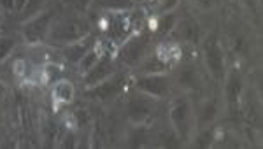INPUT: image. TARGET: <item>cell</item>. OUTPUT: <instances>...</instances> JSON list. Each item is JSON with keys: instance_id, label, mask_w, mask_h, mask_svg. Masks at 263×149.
Listing matches in <instances>:
<instances>
[{"instance_id": "1", "label": "cell", "mask_w": 263, "mask_h": 149, "mask_svg": "<svg viewBox=\"0 0 263 149\" xmlns=\"http://www.w3.org/2000/svg\"><path fill=\"white\" fill-rule=\"evenodd\" d=\"M168 126L181 139L182 144H190V140L197 132V119H195V104L188 93H182V95L171 99Z\"/></svg>"}, {"instance_id": "2", "label": "cell", "mask_w": 263, "mask_h": 149, "mask_svg": "<svg viewBox=\"0 0 263 149\" xmlns=\"http://www.w3.org/2000/svg\"><path fill=\"white\" fill-rule=\"evenodd\" d=\"M198 51L202 54V65L205 69L207 78L214 84H221L228 70V63L227 48L223 46V41L218 35V32H207L200 46H198Z\"/></svg>"}, {"instance_id": "3", "label": "cell", "mask_w": 263, "mask_h": 149, "mask_svg": "<svg viewBox=\"0 0 263 149\" xmlns=\"http://www.w3.org/2000/svg\"><path fill=\"white\" fill-rule=\"evenodd\" d=\"M91 35V23L83 14H67L63 18H54L51 25L48 42L57 46H67Z\"/></svg>"}, {"instance_id": "4", "label": "cell", "mask_w": 263, "mask_h": 149, "mask_svg": "<svg viewBox=\"0 0 263 149\" xmlns=\"http://www.w3.org/2000/svg\"><path fill=\"white\" fill-rule=\"evenodd\" d=\"M153 49L151 33L147 32H134L125 42H121L116 48V60L123 65L135 69L147 53Z\"/></svg>"}, {"instance_id": "5", "label": "cell", "mask_w": 263, "mask_h": 149, "mask_svg": "<svg viewBox=\"0 0 263 149\" xmlns=\"http://www.w3.org/2000/svg\"><path fill=\"white\" fill-rule=\"evenodd\" d=\"M135 91L153 97L156 100L168 99L172 95L174 81L171 72H151V74H135L132 79Z\"/></svg>"}, {"instance_id": "6", "label": "cell", "mask_w": 263, "mask_h": 149, "mask_svg": "<svg viewBox=\"0 0 263 149\" xmlns=\"http://www.w3.org/2000/svg\"><path fill=\"white\" fill-rule=\"evenodd\" d=\"M54 18H57L54 11L46 7L39 14L25 20L23 23H21V30H20L25 44L30 46V48H35V46H42L44 42H48L49 30H51V25H53Z\"/></svg>"}, {"instance_id": "7", "label": "cell", "mask_w": 263, "mask_h": 149, "mask_svg": "<svg viewBox=\"0 0 263 149\" xmlns=\"http://www.w3.org/2000/svg\"><path fill=\"white\" fill-rule=\"evenodd\" d=\"M172 81L174 86L179 88L182 93H200L203 86H205V76L202 72V67L198 63H195L193 60L190 62H181L177 63L176 67L172 69Z\"/></svg>"}, {"instance_id": "8", "label": "cell", "mask_w": 263, "mask_h": 149, "mask_svg": "<svg viewBox=\"0 0 263 149\" xmlns=\"http://www.w3.org/2000/svg\"><path fill=\"white\" fill-rule=\"evenodd\" d=\"M205 33L207 30L203 28L200 18H197V16H182V18H177L176 25L172 27L171 33L167 37L179 42L181 46H192V48L198 49Z\"/></svg>"}, {"instance_id": "9", "label": "cell", "mask_w": 263, "mask_h": 149, "mask_svg": "<svg viewBox=\"0 0 263 149\" xmlns=\"http://www.w3.org/2000/svg\"><path fill=\"white\" fill-rule=\"evenodd\" d=\"M132 78L126 72H116L114 76H111L109 79L102 81V83L95 84V86L84 88L83 95L84 99L91 100V102H109L114 100L125 91L126 83H128Z\"/></svg>"}, {"instance_id": "10", "label": "cell", "mask_w": 263, "mask_h": 149, "mask_svg": "<svg viewBox=\"0 0 263 149\" xmlns=\"http://www.w3.org/2000/svg\"><path fill=\"white\" fill-rule=\"evenodd\" d=\"M158 102L153 97L144 95L141 91H134L126 99V118L134 126H144L153 118Z\"/></svg>"}, {"instance_id": "11", "label": "cell", "mask_w": 263, "mask_h": 149, "mask_svg": "<svg viewBox=\"0 0 263 149\" xmlns=\"http://www.w3.org/2000/svg\"><path fill=\"white\" fill-rule=\"evenodd\" d=\"M221 84H223L221 97H223L224 109H227L228 113H232V110H240L239 104L244 95L246 84H244V78L239 72V69H228Z\"/></svg>"}, {"instance_id": "12", "label": "cell", "mask_w": 263, "mask_h": 149, "mask_svg": "<svg viewBox=\"0 0 263 149\" xmlns=\"http://www.w3.org/2000/svg\"><path fill=\"white\" fill-rule=\"evenodd\" d=\"M224 109L223 99L219 93L205 97L200 104L195 107V119H197V130L205 128V126H213L218 121L219 114Z\"/></svg>"}, {"instance_id": "13", "label": "cell", "mask_w": 263, "mask_h": 149, "mask_svg": "<svg viewBox=\"0 0 263 149\" xmlns=\"http://www.w3.org/2000/svg\"><path fill=\"white\" fill-rule=\"evenodd\" d=\"M116 72H118L116 60H114L111 51H105V53L102 54V58L95 63V67H93L91 70H88L86 74L81 76L83 86L84 88L95 86V84L102 83V81L109 79L111 76L116 74Z\"/></svg>"}, {"instance_id": "14", "label": "cell", "mask_w": 263, "mask_h": 149, "mask_svg": "<svg viewBox=\"0 0 263 149\" xmlns=\"http://www.w3.org/2000/svg\"><path fill=\"white\" fill-rule=\"evenodd\" d=\"M51 99H53L57 107L62 105H70L76 100V86L74 83L65 78L57 79L51 84Z\"/></svg>"}, {"instance_id": "15", "label": "cell", "mask_w": 263, "mask_h": 149, "mask_svg": "<svg viewBox=\"0 0 263 149\" xmlns=\"http://www.w3.org/2000/svg\"><path fill=\"white\" fill-rule=\"evenodd\" d=\"M135 9V0H91L90 6H88L86 12H123V11H134Z\"/></svg>"}, {"instance_id": "16", "label": "cell", "mask_w": 263, "mask_h": 149, "mask_svg": "<svg viewBox=\"0 0 263 149\" xmlns=\"http://www.w3.org/2000/svg\"><path fill=\"white\" fill-rule=\"evenodd\" d=\"M95 39H93L91 35H88L86 39H81L78 42H72V44H67L62 48V54L63 58L67 60L69 63H72V65H78V62L81 60L84 54L90 51V48L93 44H95Z\"/></svg>"}, {"instance_id": "17", "label": "cell", "mask_w": 263, "mask_h": 149, "mask_svg": "<svg viewBox=\"0 0 263 149\" xmlns=\"http://www.w3.org/2000/svg\"><path fill=\"white\" fill-rule=\"evenodd\" d=\"M105 51H107V48H105V42L97 41L95 44L90 48V51H88V53L78 62V65H76V69H78L79 74L83 76V74H86L88 70H91L93 67H95V63L102 58V54H104Z\"/></svg>"}, {"instance_id": "18", "label": "cell", "mask_w": 263, "mask_h": 149, "mask_svg": "<svg viewBox=\"0 0 263 149\" xmlns=\"http://www.w3.org/2000/svg\"><path fill=\"white\" fill-rule=\"evenodd\" d=\"M16 39L12 35H6V33H2L0 35V65L2 63H6L7 60L11 58V54L14 53L16 49Z\"/></svg>"}, {"instance_id": "19", "label": "cell", "mask_w": 263, "mask_h": 149, "mask_svg": "<svg viewBox=\"0 0 263 149\" xmlns=\"http://www.w3.org/2000/svg\"><path fill=\"white\" fill-rule=\"evenodd\" d=\"M188 4L198 14H211L219 7V0H188Z\"/></svg>"}, {"instance_id": "20", "label": "cell", "mask_w": 263, "mask_h": 149, "mask_svg": "<svg viewBox=\"0 0 263 149\" xmlns=\"http://www.w3.org/2000/svg\"><path fill=\"white\" fill-rule=\"evenodd\" d=\"M46 7H48V0H28L27 6L23 7V11H21L20 14L25 21V20L32 18V16L39 14V12L44 11Z\"/></svg>"}, {"instance_id": "21", "label": "cell", "mask_w": 263, "mask_h": 149, "mask_svg": "<svg viewBox=\"0 0 263 149\" xmlns=\"http://www.w3.org/2000/svg\"><path fill=\"white\" fill-rule=\"evenodd\" d=\"M181 4H182V0H160L158 16L168 14V12H176L181 7Z\"/></svg>"}, {"instance_id": "22", "label": "cell", "mask_w": 263, "mask_h": 149, "mask_svg": "<svg viewBox=\"0 0 263 149\" xmlns=\"http://www.w3.org/2000/svg\"><path fill=\"white\" fill-rule=\"evenodd\" d=\"M58 140H60V142L57 144L58 147H76L78 146V137H76V134L72 130H67Z\"/></svg>"}, {"instance_id": "23", "label": "cell", "mask_w": 263, "mask_h": 149, "mask_svg": "<svg viewBox=\"0 0 263 149\" xmlns=\"http://www.w3.org/2000/svg\"><path fill=\"white\" fill-rule=\"evenodd\" d=\"M12 70H14V74L18 76L20 79H25L28 78V63L25 62V60H16L14 63H12Z\"/></svg>"}, {"instance_id": "24", "label": "cell", "mask_w": 263, "mask_h": 149, "mask_svg": "<svg viewBox=\"0 0 263 149\" xmlns=\"http://www.w3.org/2000/svg\"><path fill=\"white\" fill-rule=\"evenodd\" d=\"M242 6L246 7V11L249 12V14H254L258 20H260V0H242Z\"/></svg>"}, {"instance_id": "25", "label": "cell", "mask_w": 263, "mask_h": 149, "mask_svg": "<svg viewBox=\"0 0 263 149\" xmlns=\"http://www.w3.org/2000/svg\"><path fill=\"white\" fill-rule=\"evenodd\" d=\"M0 9L4 11V14H16V7H14V0H0Z\"/></svg>"}, {"instance_id": "26", "label": "cell", "mask_w": 263, "mask_h": 149, "mask_svg": "<svg viewBox=\"0 0 263 149\" xmlns=\"http://www.w3.org/2000/svg\"><path fill=\"white\" fill-rule=\"evenodd\" d=\"M7 93H9V88H7V84L4 83L2 79H0V102H2L4 99H6Z\"/></svg>"}, {"instance_id": "27", "label": "cell", "mask_w": 263, "mask_h": 149, "mask_svg": "<svg viewBox=\"0 0 263 149\" xmlns=\"http://www.w3.org/2000/svg\"><path fill=\"white\" fill-rule=\"evenodd\" d=\"M28 0H14V7H16V14H20L23 11V7L27 6Z\"/></svg>"}, {"instance_id": "28", "label": "cell", "mask_w": 263, "mask_h": 149, "mask_svg": "<svg viewBox=\"0 0 263 149\" xmlns=\"http://www.w3.org/2000/svg\"><path fill=\"white\" fill-rule=\"evenodd\" d=\"M2 28H4V11L0 9V35H2Z\"/></svg>"}]
</instances>
